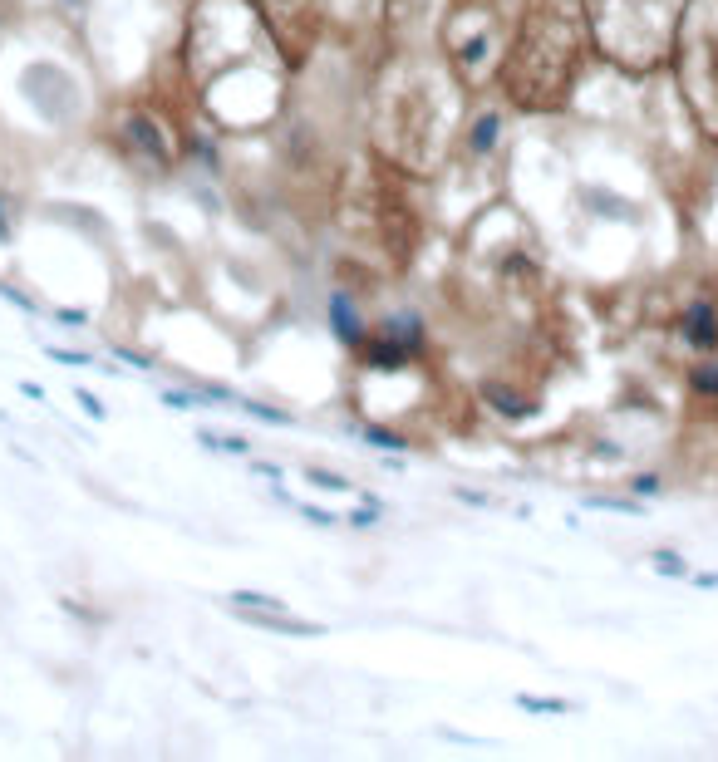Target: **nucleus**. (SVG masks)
Wrapping results in <instances>:
<instances>
[{"label":"nucleus","instance_id":"0eeeda50","mask_svg":"<svg viewBox=\"0 0 718 762\" xmlns=\"http://www.w3.org/2000/svg\"><path fill=\"white\" fill-rule=\"evenodd\" d=\"M689 384H694L699 394H718V364H699V369L689 374Z\"/></svg>","mask_w":718,"mask_h":762},{"label":"nucleus","instance_id":"423d86ee","mask_svg":"<svg viewBox=\"0 0 718 762\" xmlns=\"http://www.w3.org/2000/svg\"><path fill=\"white\" fill-rule=\"evenodd\" d=\"M487 399H492V404H497L502 413H512V418L532 413V404H517V394H507V389H487Z\"/></svg>","mask_w":718,"mask_h":762},{"label":"nucleus","instance_id":"f257e3e1","mask_svg":"<svg viewBox=\"0 0 718 762\" xmlns=\"http://www.w3.org/2000/svg\"><path fill=\"white\" fill-rule=\"evenodd\" d=\"M571 59H576V25L566 20V10L556 5H532L527 25H522V40L512 50V64L502 69L507 74V89L522 109H546L566 94V79H571Z\"/></svg>","mask_w":718,"mask_h":762},{"label":"nucleus","instance_id":"f03ea898","mask_svg":"<svg viewBox=\"0 0 718 762\" xmlns=\"http://www.w3.org/2000/svg\"><path fill=\"white\" fill-rule=\"evenodd\" d=\"M251 5H256L261 25L271 30L276 50L291 64L310 55V45H315V0H251Z\"/></svg>","mask_w":718,"mask_h":762},{"label":"nucleus","instance_id":"6e6552de","mask_svg":"<svg viewBox=\"0 0 718 762\" xmlns=\"http://www.w3.org/2000/svg\"><path fill=\"white\" fill-rule=\"evenodd\" d=\"M492 138H497V118L487 114V118H482V123H478V148H487Z\"/></svg>","mask_w":718,"mask_h":762},{"label":"nucleus","instance_id":"7ed1b4c3","mask_svg":"<svg viewBox=\"0 0 718 762\" xmlns=\"http://www.w3.org/2000/svg\"><path fill=\"white\" fill-rule=\"evenodd\" d=\"M684 335H689V345L714 350V345H718V315H714V305H694V310L684 315Z\"/></svg>","mask_w":718,"mask_h":762},{"label":"nucleus","instance_id":"39448f33","mask_svg":"<svg viewBox=\"0 0 718 762\" xmlns=\"http://www.w3.org/2000/svg\"><path fill=\"white\" fill-rule=\"evenodd\" d=\"M246 620H251V625H271V630H286V635H320L315 625H300V620H286V615H281V605H276L271 615H266V610H246Z\"/></svg>","mask_w":718,"mask_h":762},{"label":"nucleus","instance_id":"20e7f679","mask_svg":"<svg viewBox=\"0 0 718 762\" xmlns=\"http://www.w3.org/2000/svg\"><path fill=\"white\" fill-rule=\"evenodd\" d=\"M128 138H138V143L153 153V163H158V168L168 163V148H163V138H158V128H153L148 118H128Z\"/></svg>","mask_w":718,"mask_h":762},{"label":"nucleus","instance_id":"1a4fd4ad","mask_svg":"<svg viewBox=\"0 0 718 762\" xmlns=\"http://www.w3.org/2000/svg\"><path fill=\"white\" fill-rule=\"evenodd\" d=\"M659 571H669V576H684V566H679L669 551H659Z\"/></svg>","mask_w":718,"mask_h":762}]
</instances>
